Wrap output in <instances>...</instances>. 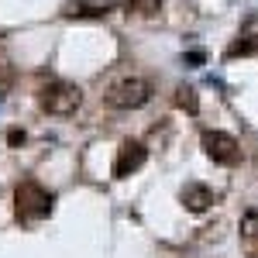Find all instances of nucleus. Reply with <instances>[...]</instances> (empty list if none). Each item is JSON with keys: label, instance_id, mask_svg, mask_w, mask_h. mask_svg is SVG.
Instances as JSON below:
<instances>
[{"label": "nucleus", "instance_id": "obj_4", "mask_svg": "<svg viewBox=\"0 0 258 258\" xmlns=\"http://www.w3.org/2000/svg\"><path fill=\"white\" fill-rule=\"evenodd\" d=\"M203 152L217 162V165H234L238 155H241L238 141L231 138V135H224V131H207L203 135Z\"/></svg>", "mask_w": 258, "mask_h": 258}, {"label": "nucleus", "instance_id": "obj_8", "mask_svg": "<svg viewBox=\"0 0 258 258\" xmlns=\"http://www.w3.org/2000/svg\"><path fill=\"white\" fill-rule=\"evenodd\" d=\"M138 18H152V14H159V7H162V0H131L127 4Z\"/></svg>", "mask_w": 258, "mask_h": 258}, {"label": "nucleus", "instance_id": "obj_2", "mask_svg": "<svg viewBox=\"0 0 258 258\" xmlns=\"http://www.w3.org/2000/svg\"><path fill=\"white\" fill-rule=\"evenodd\" d=\"M148 100H152V86L138 76H127L107 90V107L114 110H135V107H145Z\"/></svg>", "mask_w": 258, "mask_h": 258}, {"label": "nucleus", "instance_id": "obj_9", "mask_svg": "<svg viewBox=\"0 0 258 258\" xmlns=\"http://www.w3.org/2000/svg\"><path fill=\"white\" fill-rule=\"evenodd\" d=\"M176 103H179V107H186V110H197V93L186 90V86H179V90H176Z\"/></svg>", "mask_w": 258, "mask_h": 258}, {"label": "nucleus", "instance_id": "obj_7", "mask_svg": "<svg viewBox=\"0 0 258 258\" xmlns=\"http://www.w3.org/2000/svg\"><path fill=\"white\" fill-rule=\"evenodd\" d=\"M66 14H69V18H103L107 7H93V4H66Z\"/></svg>", "mask_w": 258, "mask_h": 258}, {"label": "nucleus", "instance_id": "obj_1", "mask_svg": "<svg viewBox=\"0 0 258 258\" xmlns=\"http://www.w3.org/2000/svg\"><path fill=\"white\" fill-rule=\"evenodd\" d=\"M38 103H41V110L66 117V114H76V110H80L83 90L73 86V83H48V86L38 93Z\"/></svg>", "mask_w": 258, "mask_h": 258}, {"label": "nucleus", "instance_id": "obj_11", "mask_svg": "<svg viewBox=\"0 0 258 258\" xmlns=\"http://www.w3.org/2000/svg\"><path fill=\"white\" fill-rule=\"evenodd\" d=\"M7 141H11V145H21V141H24V135H21V131H11V135H7Z\"/></svg>", "mask_w": 258, "mask_h": 258}, {"label": "nucleus", "instance_id": "obj_10", "mask_svg": "<svg viewBox=\"0 0 258 258\" xmlns=\"http://www.w3.org/2000/svg\"><path fill=\"white\" fill-rule=\"evenodd\" d=\"M11 80H14V76H11V69H7V66H0V97L11 90Z\"/></svg>", "mask_w": 258, "mask_h": 258}, {"label": "nucleus", "instance_id": "obj_6", "mask_svg": "<svg viewBox=\"0 0 258 258\" xmlns=\"http://www.w3.org/2000/svg\"><path fill=\"white\" fill-rule=\"evenodd\" d=\"M182 203H186L193 214H203V210L214 203V193H210L207 186H200V182H189V186L182 189Z\"/></svg>", "mask_w": 258, "mask_h": 258}, {"label": "nucleus", "instance_id": "obj_5", "mask_svg": "<svg viewBox=\"0 0 258 258\" xmlns=\"http://www.w3.org/2000/svg\"><path fill=\"white\" fill-rule=\"evenodd\" d=\"M145 159H148V152H145L141 141H124L117 148V159H114V176L124 179V176H131V172H138L141 165H145Z\"/></svg>", "mask_w": 258, "mask_h": 258}, {"label": "nucleus", "instance_id": "obj_3", "mask_svg": "<svg viewBox=\"0 0 258 258\" xmlns=\"http://www.w3.org/2000/svg\"><path fill=\"white\" fill-rule=\"evenodd\" d=\"M14 203H18V217L41 220L52 210V193H45L38 182H21L18 193H14Z\"/></svg>", "mask_w": 258, "mask_h": 258}]
</instances>
